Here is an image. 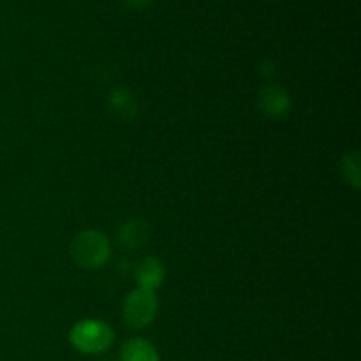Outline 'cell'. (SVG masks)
I'll list each match as a JSON object with an SVG mask.
<instances>
[{
  "instance_id": "obj_1",
  "label": "cell",
  "mask_w": 361,
  "mask_h": 361,
  "mask_svg": "<svg viewBox=\"0 0 361 361\" xmlns=\"http://www.w3.org/2000/svg\"><path fill=\"white\" fill-rule=\"evenodd\" d=\"M111 254L109 240L95 229H87L76 235L71 243V257L74 263L85 270H95L101 268Z\"/></svg>"
},
{
  "instance_id": "obj_2",
  "label": "cell",
  "mask_w": 361,
  "mask_h": 361,
  "mask_svg": "<svg viewBox=\"0 0 361 361\" xmlns=\"http://www.w3.org/2000/svg\"><path fill=\"white\" fill-rule=\"evenodd\" d=\"M71 344L85 355L104 353L115 341L111 326L101 319H83L73 326L69 334Z\"/></svg>"
},
{
  "instance_id": "obj_3",
  "label": "cell",
  "mask_w": 361,
  "mask_h": 361,
  "mask_svg": "<svg viewBox=\"0 0 361 361\" xmlns=\"http://www.w3.org/2000/svg\"><path fill=\"white\" fill-rule=\"evenodd\" d=\"M123 319L130 328L148 326L152 321L155 319L157 314V298H155L154 291H147V289H134L123 302Z\"/></svg>"
},
{
  "instance_id": "obj_4",
  "label": "cell",
  "mask_w": 361,
  "mask_h": 361,
  "mask_svg": "<svg viewBox=\"0 0 361 361\" xmlns=\"http://www.w3.org/2000/svg\"><path fill=\"white\" fill-rule=\"evenodd\" d=\"M289 106H291V99L288 92L277 85H268L259 92V108L263 109L264 115L279 118L289 111Z\"/></svg>"
},
{
  "instance_id": "obj_5",
  "label": "cell",
  "mask_w": 361,
  "mask_h": 361,
  "mask_svg": "<svg viewBox=\"0 0 361 361\" xmlns=\"http://www.w3.org/2000/svg\"><path fill=\"white\" fill-rule=\"evenodd\" d=\"M118 240L126 249L137 250L145 247L150 240V226L141 219H129L123 222L118 231Z\"/></svg>"
},
{
  "instance_id": "obj_6",
  "label": "cell",
  "mask_w": 361,
  "mask_h": 361,
  "mask_svg": "<svg viewBox=\"0 0 361 361\" xmlns=\"http://www.w3.org/2000/svg\"><path fill=\"white\" fill-rule=\"evenodd\" d=\"M136 281L137 288L155 291L164 281V267L157 257H145L136 267Z\"/></svg>"
},
{
  "instance_id": "obj_7",
  "label": "cell",
  "mask_w": 361,
  "mask_h": 361,
  "mask_svg": "<svg viewBox=\"0 0 361 361\" xmlns=\"http://www.w3.org/2000/svg\"><path fill=\"white\" fill-rule=\"evenodd\" d=\"M122 361H159V355L145 338H130L122 349Z\"/></svg>"
},
{
  "instance_id": "obj_8",
  "label": "cell",
  "mask_w": 361,
  "mask_h": 361,
  "mask_svg": "<svg viewBox=\"0 0 361 361\" xmlns=\"http://www.w3.org/2000/svg\"><path fill=\"white\" fill-rule=\"evenodd\" d=\"M109 104H111L113 111L122 115L123 118H129V116H134L136 113V101H134L133 94L127 90H115L111 95H109Z\"/></svg>"
},
{
  "instance_id": "obj_9",
  "label": "cell",
  "mask_w": 361,
  "mask_h": 361,
  "mask_svg": "<svg viewBox=\"0 0 361 361\" xmlns=\"http://www.w3.org/2000/svg\"><path fill=\"white\" fill-rule=\"evenodd\" d=\"M342 173L349 185L360 189V155L358 152H349L342 159Z\"/></svg>"
},
{
  "instance_id": "obj_10",
  "label": "cell",
  "mask_w": 361,
  "mask_h": 361,
  "mask_svg": "<svg viewBox=\"0 0 361 361\" xmlns=\"http://www.w3.org/2000/svg\"><path fill=\"white\" fill-rule=\"evenodd\" d=\"M126 2L127 7H130V9H145V7H148L152 4V0H123Z\"/></svg>"
}]
</instances>
